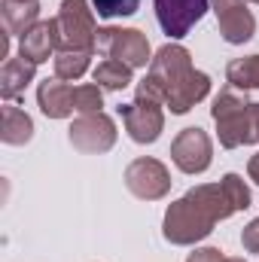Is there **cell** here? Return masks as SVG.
<instances>
[{"label":"cell","instance_id":"1","mask_svg":"<svg viewBox=\"0 0 259 262\" xmlns=\"http://www.w3.org/2000/svg\"><path fill=\"white\" fill-rule=\"evenodd\" d=\"M232 213L238 210L232 207V201L220 183H198L165 210L162 235L168 244L192 247L198 241H204L213 232V226L229 220Z\"/></svg>","mask_w":259,"mask_h":262},{"label":"cell","instance_id":"2","mask_svg":"<svg viewBox=\"0 0 259 262\" xmlns=\"http://www.w3.org/2000/svg\"><path fill=\"white\" fill-rule=\"evenodd\" d=\"M210 116L217 122L220 143L226 149H238L256 140V122H253V101L247 98V92L235 89V85H223L220 95L213 98Z\"/></svg>","mask_w":259,"mask_h":262},{"label":"cell","instance_id":"3","mask_svg":"<svg viewBox=\"0 0 259 262\" xmlns=\"http://www.w3.org/2000/svg\"><path fill=\"white\" fill-rule=\"evenodd\" d=\"M192 73H195V67H192L189 49L180 46V43H168V46H162L153 55L149 73L137 82V92H146V95H153L156 101L165 104Z\"/></svg>","mask_w":259,"mask_h":262},{"label":"cell","instance_id":"4","mask_svg":"<svg viewBox=\"0 0 259 262\" xmlns=\"http://www.w3.org/2000/svg\"><path fill=\"white\" fill-rule=\"evenodd\" d=\"M55 21L58 34V52H95L98 43V25L95 9H89V0H61Z\"/></svg>","mask_w":259,"mask_h":262},{"label":"cell","instance_id":"5","mask_svg":"<svg viewBox=\"0 0 259 262\" xmlns=\"http://www.w3.org/2000/svg\"><path fill=\"white\" fill-rule=\"evenodd\" d=\"M95 49L104 52L107 58L125 61L128 67H149V61H153L149 40L137 28H98Z\"/></svg>","mask_w":259,"mask_h":262},{"label":"cell","instance_id":"6","mask_svg":"<svg viewBox=\"0 0 259 262\" xmlns=\"http://www.w3.org/2000/svg\"><path fill=\"white\" fill-rule=\"evenodd\" d=\"M162 101H156L146 92H137L131 104H119V116L125 122V131L134 143H156L159 134L165 131V113H162Z\"/></svg>","mask_w":259,"mask_h":262},{"label":"cell","instance_id":"7","mask_svg":"<svg viewBox=\"0 0 259 262\" xmlns=\"http://www.w3.org/2000/svg\"><path fill=\"white\" fill-rule=\"evenodd\" d=\"M67 140L73 149L85 152V156H101L110 152L116 143V122L107 113H89V116H76L67 128Z\"/></svg>","mask_w":259,"mask_h":262},{"label":"cell","instance_id":"8","mask_svg":"<svg viewBox=\"0 0 259 262\" xmlns=\"http://www.w3.org/2000/svg\"><path fill=\"white\" fill-rule=\"evenodd\" d=\"M125 186L140 201H159L171 192V174L159 159L140 156L125 168Z\"/></svg>","mask_w":259,"mask_h":262},{"label":"cell","instance_id":"9","mask_svg":"<svg viewBox=\"0 0 259 262\" xmlns=\"http://www.w3.org/2000/svg\"><path fill=\"white\" fill-rule=\"evenodd\" d=\"M171 162L183 174H204L213 162V143L204 128H183L171 140Z\"/></svg>","mask_w":259,"mask_h":262},{"label":"cell","instance_id":"10","mask_svg":"<svg viewBox=\"0 0 259 262\" xmlns=\"http://www.w3.org/2000/svg\"><path fill=\"white\" fill-rule=\"evenodd\" d=\"M159 28L171 40H183L210 9V0H153Z\"/></svg>","mask_w":259,"mask_h":262},{"label":"cell","instance_id":"11","mask_svg":"<svg viewBox=\"0 0 259 262\" xmlns=\"http://www.w3.org/2000/svg\"><path fill=\"white\" fill-rule=\"evenodd\" d=\"M213 12H217V28L220 37L232 46H244L247 40H253L256 34V18L247 9L244 0H210Z\"/></svg>","mask_w":259,"mask_h":262},{"label":"cell","instance_id":"12","mask_svg":"<svg viewBox=\"0 0 259 262\" xmlns=\"http://www.w3.org/2000/svg\"><path fill=\"white\" fill-rule=\"evenodd\" d=\"M58 49V34H55V21H37L28 34L18 37V58L31 61V64H43L49 61V52Z\"/></svg>","mask_w":259,"mask_h":262},{"label":"cell","instance_id":"13","mask_svg":"<svg viewBox=\"0 0 259 262\" xmlns=\"http://www.w3.org/2000/svg\"><path fill=\"white\" fill-rule=\"evenodd\" d=\"M37 104H40L43 116H49V119H67L73 113V89L67 85L64 79H58V76L43 79L40 89H37Z\"/></svg>","mask_w":259,"mask_h":262},{"label":"cell","instance_id":"14","mask_svg":"<svg viewBox=\"0 0 259 262\" xmlns=\"http://www.w3.org/2000/svg\"><path fill=\"white\" fill-rule=\"evenodd\" d=\"M37 64L25 61V58H6L0 67V95L3 101H15L18 95H25V89L34 82Z\"/></svg>","mask_w":259,"mask_h":262},{"label":"cell","instance_id":"15","mask_svg":"<svg viewBox=\"0 0 259 262\" xmlns=\"http://www.w3.org/2000/svg\"><path fill=\"white\" fill-rule=\"evenodd\" d=\"M210 95V76L204 73V70H195L192 76L165 101V107L174 113V116H183V113H189L195 104H201L204 98Z\"/></svg>","mask_w":259,"mask_h":262},{"label":"cell","instance_id":"16","mask_svg":"<svg viewBox=\"0 0 259 262\" xmlns=\"http://www.w3.org/2000/svg\"><path fill=\"white\" fill-rule=\"evenodd\" d=\"M0 113H3V122H0V140H3L6 146H25V143L34 137V119H31L21 107H15L12 101H6Z\"/></svg>","mask_w":259,"mask_h":262},{"label":"cell","instance_id":"17","mask_svg":"<svg viewBox=\"0 0 259 262\" xmlns=\"http://www.w3.org/2000/svg\"><path fill=\"white\" fill-rule=\"evenodd\" d=\"M40 21V0H3V28L6 34H28Z\"/></svg>","mask_w":259,"mask_h":262},{"label":"cell","instance_id":"18","mask_svg":"<svg viewBox=\"0 0 259 262\" xmlns=\"http://www.w3.org/2000/svg\"><path fill=\"white\" fill-rule=\"evenodd\" d=\"M131 70L125 61H116V58H104L101 64L95 67V82L101 85V89H107V92H122L125 85H131Z\"/></svg>","mask_w":259,"mask_h":262},{"label":"cell","instance_id":"19","mask_svg":"<svg viewBox=\"0 0 259 262\" xmlns=\"http://www.w3.org/2000/svg\"><path fill=\"white\" fill-rule=\"evenodd\" d=\"M226 79H229V85H235V89H241V92L259 89V55H247V58L229 61Z\"/></svg>","mask_w":259,"mask_h":262},{"label":"cell","instance_id":"20","mask_svg":"<svg viewBox=\"0 0 259 262\" xmlns=\"http://www.w3.org/2000/svg\"><path fill=\"white\" fill-rule=\"evenodd\" d=\"M89 64H92V52H58L55 55V76L64 82H73L89 70Z\"/></svg>","mask_w":259,"mask_h":262},{"label":"cell","instance_id":"21","mask_svg":"<svg viewBox=\"0 0 259 262\" xmlns=\"http://www.w3.org/2000/svg\"><path fill=\"white\" fill-rule=\"evenodd\" d=\"M104 89L98 82H82L73 89V110L79 116H89V113H104Z\"/></svg>","mask_w":259,"mask_h":262},{"label":"cell","instance_id":"22","mask_svg":"<svg viewBox=\"0 0 259 262\" xmlns=\"http://www.w3.org/2000/svg\"><path fill=\"white\" fill-rule=\"evenodd\" d=\"M220 186L226 189V195H229L235 210H247L250 207V189H247V183H244L241 174H223Z\"/></svg>","mask_w":259,"mask_h":262},{"label":"cell","instance_id":"23","mask_svg":"<svg viewBox=\"0 0 259 262\" xmlns=\"http://www.w3.org/2000/svg\"><path fill=\"white\" fill-rule=\"evenodd\" d=\"M92 6L101 18H125L137 12L140 0H92Z\"/></svg>","mask_w":259,"mask_h":262},{"label":"cell","instance_id":"24","mask_svg":"<svg viewBox=\"0 0 259 262\" xmlns=\"http://www.w3.org/2000/svg\"><path fill=\"white\" fill-rule=\"evenodd\" d=\"M241 244H244L247 253H259V216L253 220V223L244 226V232H241Z\"/></svg>","mask_w":259,"mask_h":262},{"label":"cell","instance_id":"25","mask_svg":"<svg viewBox=\"0 0 259 262\" xmlns=\"http://www.w3.org/2000/svg\"><path fill=\"white\" fill-rule=\"evenodd\" d=\"M186 262H226V256L220 247H198L186 256Z\"/></svg>","mask_w":259,"mask_h":262},{"label":"cell","instance_id":"26","mask_svg":"<svg viewBox=\"0 0 259 262\" xmlns=\"http://www.w3.org/2000/svg\"><path fill=\"white\" fill-rule=\"evenodd\" d=\"M247 177L259 186V152L256 156H250V162H247Z\"/></svg>","mask_w":259,"mask_h":262},{"label":"cell","instance_id":"27","mask_svg":"<svg viewBox=\"0 0 259 262\" xmlns=\"http://www.w3.org/2000/svg\"><path fill=\"white\" fill-rule=\"evenodd\" d=\"M253 122H256V140H259V104H253Z\"/></svg>","mask_w":259,"mask_h":262},{"label":"cell","instance_id":"28","mask_svg":"<svg viewBox=\"0 0 259 262\" xmlns=\"http://www.w3.org/2000/svg\"><path fill=\"white\" fill-rule=\"evenodd\" d=\"M226 262H247V259H244V256H229Z\"/></svg>","mask_w":259,"mask_h":262},{"label":"cell","instance_id":"29","mask_svg":"<svg viewBox=\"0 0 259 262\" xmlns=\"http://www.w3.org/2000/svg\"><path fill=\"white\" fill-rule=\"evenodd\" d=\"M250 3H259V0H250Z\"/></svg>","mask_w":259,"mask_h":262}]
</instances>
